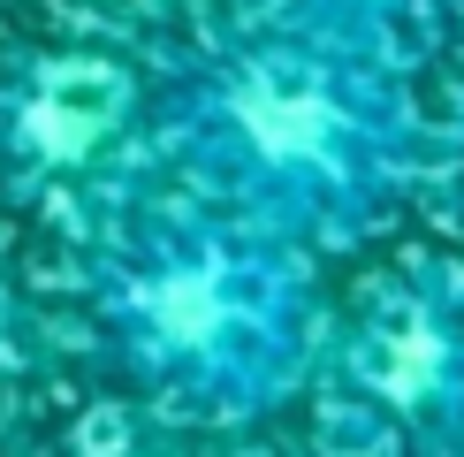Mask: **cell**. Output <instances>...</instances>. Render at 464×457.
I'll list each match as a JSON object with an SVG mask.
<instances>
[{
  "instance_id": "8992f818",
  "label": "cell",
  "mask_w": 464,
  "mask_h": 457,
  "mask_svg": "<svg viewBox=\"0 0 464 457\" xmlns=\"http://www.w3.org/2000/svg\"><path fill=\"white\" fill-rule=\"evenodd\" d=\"M221 457H297V450H282V442H266V434H244L237 427V442H228Z\"/></svg>"
},
{
  "instance_id": "277c9868",
  "label": "cell",
  "mask_w": 464,
  "mask_h": 457,
  "mask_svg": "<svg viewBox=\"0 0 464 457\" xmlns=\"http://www.w3.org/2000/svg\"><path fill=\"white\" fill-rule=\"evenodd\" d=\"M152 168L145 76L62 53L0 76V176L8 183H84L122 190L130 168Z\"/></svg>"
},
{
  "instance_id": "6da1fadb",
  "label": "cell",
  "mask_w": 464,
  "mask_h": 457,
  "mask_svg": "<svg viewBox=\"0 0 464 457\" xmlns=\"http://www.w3.org/2000/svg\"><path fill=\"white\" fill-rule=\"evenodd\" d=\"M145 130L176 190L297 252L365 237L419 168L403 53L251 15L145 76Z\"/></svg>"
},
{
  "instance_id": "5b68a950",
  "label": "cell",
  "mask_w": 464,
  "mask_h": 457,
  "mask_svg": "<svg viewBox=\"0 0 464 457\" xmlns=\"http://www.w3.org/2000/svg\"><path fill=\"white\" fill-rule=\"evenodd\" d=\"M237 15L251 24H289V31H320V38H351V46L403 53L411 24L427 15V0H237Z\"/></svg>"
},
{
  "instance_id": "3957f363",
  "label": "cell",
  "mask_w": 464,
  "mask_h": 457,
  "mask_svg": "<svg viewBox=\"0 0 464 457\" xmlns=\"http://www.w3.org/2000/svg\"><path fill=\"white\" fill-rule=\"evenodd\" d=\"M343 404L419 457H464V282L441 267L389 275L320 343Z\"/></svg>"
},
{
  "instance_id": "7a4b0ae2",
  "label": "cell",
  "mask_w": 464,
  "mask_h": 457,
  "mask_svg": "<svg viewBox=\"0 0 464 457\" xmlns=\"http://www.w3.org/2000/svg\"><path fill=\"white\" fill-rule=\"evenodd\" d=\"M84 313L145 396L206 427L266 419L320 366L304 252L190 190L107 206L84 244Z\"/></svg>"
}]
</instances>
